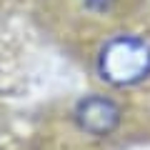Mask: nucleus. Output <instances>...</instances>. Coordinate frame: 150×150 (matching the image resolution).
Returning a JSON list of instances; mask_svg holds the SVG:
<instances>
[{
  "mask_svg": "<svg viewBox=\"0 0 150 150\" xmlns=\"http://www.w3.org/2000/svg\"><path fill=\"white\" fill-rule=\"evenodd\" d=\"M98 73L115 88H130L150 75V43L138 35H115L100 48Z\"/></svg>",
  "mask_w": 150,
  "mask_h": 150,
  "instance_id": "1",
  "label": "nucleus"
},
{
  "mask_svg": "<svg viewBox=\"0 0 150 150\" xmlns=\"http://www.w3.org/2000/svg\"><path fill=\"white\" fill-rule=\"evenodd\" d=\"M73 115L83 133L93 135V138H108L118 130L123 110L115 100L105 95H88L75 105Z\"/></svg>",
  "mask_w": 150,
  "mask_h": 150,
  "instance_id": "2",
  "label": "nucleus"
},
{
  "mask_svg": "<svg viewBox=\"0 0 150 150\" xmlns=\"http://www.w3.org/2000/svg\"><path fill=\"white\" fill-rule=\"evenodd\" d=\"M90 8H108V0H85Z\"/></svg>",
  "mask_w": 150,
  "mask_h": 150,
  "instance_id": "3",
  "label": "nucleus"
}]
</instances>
